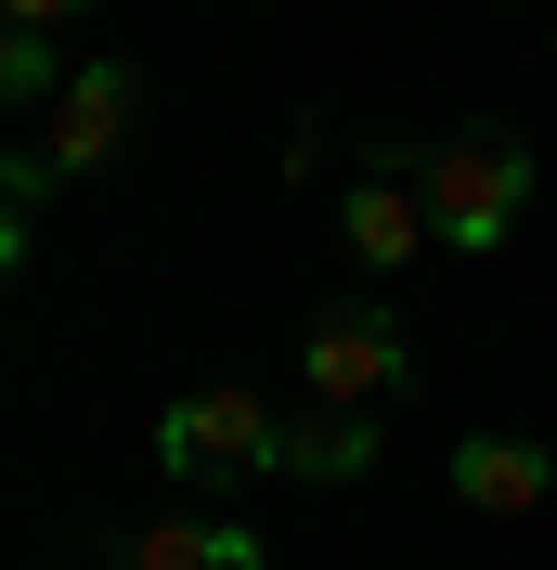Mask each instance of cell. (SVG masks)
Instances as JSON below:
<instances>
[{"label":"cell","mask_w":557,"mask_h":570,"mask_svg":"<svg viewBox=\"0 0 557 570\" xmlns=\"http://www.w3.org/2000/svg\"><path fill=\"white\" fill-rule=\"evenodd\" d=\"M52 91H66V27H13V39H0V105L39 117Z\"/></svg>","instance_id":"9c48e42d"},{"label":"cell","mask_w":557,"mask_h":570,"mask_svg":"<svg viewBox=\"0 0 557 570\" xmlns=\"http://www.w3.org/2000/svg\"><path fill=\"white\" fill-rule=\"evenodd\" d=\"M130 117H143V78L117 66V52H91V66H66V91L39 105V156L66 181H91V169L130 156Z\"/></svg>","instance_id":"277c9868"},{"label":"cell","mask_w":557,"mask_h":570,"mask_svg":"<svg viewBox=\"0 0 557 570\" xmlns=\"http://www.w3.org/2000/svg\"><path fill=\"white\" fill-rule=\"evenodd\" d=\"M377 466V402H312V415H285V480H363Z\"/></svg>","instance_id":"52a82bcc"},{"label":"cell","mask_w":557,"mask_h":570,"mask_svg":"<svg viewBox=\"0 0 557 570\" xmlns=\"http://www.w3.org/2000/svg\"><path fill=\"white\" fill-rule=\"evenodd\" d=\"M492 13H545V0H492Z\"/></svg>","instance_id":"8fae6325"},{"label":"cell","mask_w":557,"mask_h":570,"mask_svg":"<svg viewBox=\"0 0 557 570\" xmlns=\"http://www.w3.org/2000/svg\"><path fill=\"white\" fill-rule=\"evenodd\" d=\"M416 181H428V234H441L453 259H492V247L531 220V142L492 130V117L441 130V142L416 156Z\"/></svg>","instance_id":"6da1fadb"},{"label":"cell","mask_w":557,"mask_h":570,"mask_svg":"<svg viewBox=\"0 0 557 570\" xmlns=\"http://www.w3.org/2000/svg\"><path fill=\"white\" fill-rule=\"evenodd\" d=\"M130 570H273V544L246 519H169V532H130Z\"/></svg>","instance_id":"ba28073f"},{"label":"cell","mask_w":557,"mask_h":570,"mask_svg":"<svg viewBox=\"0 0 557 570\" xmlns=\"http://www.w3.org/2000/svg\"><path fill=\"white\" fill-rule=\"evenodd\" d=\"M91 0H13V27H78Z\"/></svg>","instance_id":"30bf717a"},{"label":"cell","mask_w":557,"mask_h":570,"mask_svg":"<svg viewBox=\"0 0 557 570\" xmlns=\"http://www.w3.org/2000/svg\"><path fill=\"white\" fill-rule=\"evenodd\" d=\"M453 505H480V519H557V441H519V428L453 441Z\"/></svg>","instance_id":"5b68a950"},{"label":"cell","mask_w":557,"mask_h":570,"mask_svg":"<svg viewBox=\"0 0 557 570\" xmlns=\"http://www.w3.org/2000/svg\"><path fill=\"white\" fill-rule=\"evenodd\" d=\"M545 27H557V0H545Z\"/></svg>","instance_id":"7c38bea8"},{"label":"cell","mask_w":557,"mask_h":570,"mask_svg":"<svg viewBox=\"0 0 557 570\" xmlns=\"http://www.w3.org/2000/svg\"><path fill=\"white\" fill-rule=\"evenodd\" d=\"M402 376H416V351H402L389 298H338V312L299 337V390L312 402H402Z\"/></svg>","instance_id":"3957f363"},{"label":"cell","mask_w":557,"mask_h":570,"mask_svg":"<svg viewBox=\"0 0 557 570\" xmlns=\"http://www.w3.org/2000/svg\"><path fill=\"white\" fill-rule=\"evenodd\" d=\"M156 466L169 480H273L285 466V415L260 390H182L156 415Z\"/></svg>","instance_id":"7a4b0ae2"},{"label":"cell","mask_w":557,"mask_h":570,"mask_svg":"<svg viewBox=\"0 0 557 570\" xmlns=\"http://www.w3.org/2000/svg\"><path fill=\"white\" fill-rule=\"evenodd\" d=\"M338 234H350V259H363V273H402V259H416V247H441V234H428V181L402 169V156H377V169L350 181Z\"/></svg>","instance_id":"8992f818"}]
</instances>
